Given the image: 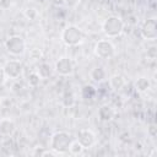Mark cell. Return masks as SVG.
Listing matches in <instances>:
<instances>
[{
    "label": "cell",
    "instance_id": "2e32d148",
    "mask_svg": "<svg viewBox=\"0 0 157 157\" xmlns=\"http://www.w3.org/2000/svg\"><path fill=\"white\" fill-rule=\"evenodd\" d=\"M22 15L28 21H37L39 18V11L36 7H26L22 11Z\"/></svg>",
    "mask_w": 157,
    "mask_h": 157
},
{
    "label": "cell",
    "instance_id": "e0dca14e",
    "mask_svg": "<svg viewBox=\"0 0 157 157\" xmlns=\"http://www.w3.org/2000/svg\"><path fill=\"white\" fill-rule=\"evenodd\" d=\"M61 103L64 107L66 108H70L75 104V96L71 91H66L64 94H63V98H61Z\"/></svg>",
    "mask_w": 157,
    "mask_h": 157
},
{
    "label": "cell",
    "instance_id": "5bb4252c",
    "mask_svg": "<svg viewBox=\"0 0 157 157\" xmlns=\"http://www.w3.org/2000/svg\"><path fill=\"white\" fill-rule=\"evenodd\" d=\"M90 77L94 82H102V81H104L107 78V72L102 66H96V67H93L91 70Z\"/></svg>",
    "mask_w": 157,
    "mask_h": 157
},
{
    "label": "cell",
    "instance_id": "277c9868",
    "mask_svg": "<svg viewBox=\"0 0 157 157\" xmlns=\"http://www.w3.org/2000/svg\"><path fill=\"white\" fill-rule=\"evenodd\" d=\"M5 49L13 56H20L26 52V42L18 34H12L5 40Z\"/></svg>",
    "mask_w": 157,
    "mask_h": 157
},
{
    "label": "cell",
    "instance_id": "9c48e42d",
    "mask_svg": "<svg viewBox=\"0 0 157 157\" xmlns=\"http://www.w3.org/2000/svg\"><path fill=\"white\" fill-rule=\"evenodd\" d=\"M83 148H91L92 146H94L97 139H96V134L91 130V129H81L77 132V139H76Z\"/></svg>",
    "mask_w": 157,
    "mask_h": 157
},
{
    "label": "cell",
    "instance_id": "ac0fdd59",
    "mask_svg": "<svg viewBox=\"0 0 157 157\" xmlns=\"http://www.w3.org/2000/svg\"><path fill=\"white\" fill-rule=\"evenodd\" d=\"M83 150H85V148L82 147V145H81L77 140H74V141L71 140L70 146H69V152H70L71 155H81Z\"/></svg>",
    "mask_w": 157,
    "mask_h": 157
},
{
    "label": "cell",
    "instance_id": "ba28073f",
    "mask_svg": "<svg viewBox=\"0 0 157 157\" xmlns=\"http://www.w3.org/2000/svg\"><path fill=\"white\" fill-rule=\"evenodd\" d=\"M74 69H75L74 61L69 56H60L54 65L55 72L61 76H70L74 72Z\"/></svg>",
    "mask_w": 157,
    "mask_h": 157
},
{
    "label": "cell",
    "instance_id": "44dd1931",
    "mask_svg": "<svg viewBox=\"0 0 157 157\" xmlns=\"http://www.w3.org/2000/svg\"><path fill=\"white\" fill-rule=\"evenodd\" d=\"M42 52H40V49H38V48H33V49H31L29 50V58L32 59V60H39L40 58H42Z\"/></svg>",
    "mask_w": 157,
    "mask_h": 157
},
{
    "label": "cell",
    "instance_id": "7a4b0ae2",
    "mask_svg": "<svg viewBox=\"0 0 157 157\" xmlns=\"http://www.w3.org/2000/svg\"><path fill=\"white\" fill-rule=\"evenodd\" d=\"M71 142V136L69 132L59 130L55 131L49 139V148L56 155H64L69 152V146Z\"/></svg>",
    "mask_w": 157,
    "mask_h": 157
},
{
    "label": "cell",
    "instance_id": "7402d4cb",
    "mask_svg": "<svg viewBox=\"0 0 157 157\" xmlns=\"http://www.w3.org/2000/svg\"><path fill=\"white\" fill-rule=\"evenodd\" d=\"M147 134L151 136V137H156V135H157V128H156V125H150L148 128H147Z\"/></svg>",
    "mask_w": 157,
    "mask_h": 157
},
{
    "label": "cell",
    "instance_id": "603a6c76",
    "mask_svg": "<svg viewBox=\"0 0 157 157\" xmlns=\"http://www.w3.org/2000/svg\"><path fill=\"white\" fill-rule=\"evenodd\" d=\"M6 75H5V70H4V66L0 65V86H2L6 81Z\"/></svg>",
    "mask_w": 157,
    "mask_h": 157
},
{
    "label": "cell",
    "instance_id": "7c38bea8",
    "mask_svg": "<svg viewBox=\"0 0 157 157\" xmlns=\"http://www.w3.org/2000/svg\"><path fill=\"white\" fill-rule=\"evenodd\" d=\"M125 85H126V80L120 74H114L109 77V86L114 91H120Z\"/></svg>",
    "mask_w": 157,
    "mask_h": 157
},
{
    "label": "cell",
    "instance_id": "8992f818",
    "mask_svg": "<svg viewBox=\"0 0 157 157\" xmlns=\"http://www.w3.org/2000/svg\"><path fill=\"white\" fill-rule=\"evenodd\" d=\"M141 37L145 40L153 42L157 38V22L155 18H147L142 22L141 28H140Z\"/></svg>",
    "mask_w": 157,
    "mask_h": 157
},
{
    "label": "cell",
    "instance_id": "d4e9b609",
    "mask_svg": "<svg viewBox=\"0 0 157 157\" xmlns=\"http://www.w3.org/2000/svg\"><path fill=\"white\" fill-rule=\"evenodd\" d=\"M52 4L55 6H64L66 4V0H52Z\"/></svg>",
    "mask_w": 157,
    "mask_h": 157
},
{
    "label": "cell",
    "instance_id": "9a60e30c",
    "mask_svg": "<svg viewBox=\"0 0 157 157\" xmlns=\"http://www.w3.org/2000/svg\"><path fill=\"white\" fill-rule=\"evenodd\" d=\"M37 74L40 76L42 80H45V78H49L53 74V69L50 66V64L48 63H40L37 67Z\"/></svg>",
    "mask_w": 157,
    "mask_h": 157
},
{
    "label": "cell",
    "instance_id": "8fae6325",
    "mask_svg": "<svg viewBox=\"0 0 157 157\" xmlns=\"http://www.w3.org/2000/svg\"><path fill=\"white\" fill-rule=\"evenodd\" d=\"M114 117H115V110L109 104H103L98 109V118L102 121H110L114 119Z\"/></svg>",
    "mask_w": 157,
    "mask_h": 157
},
{
    "label": "cell",
    "instance_id": "6da1fadb",
    "mask_svg": "<svg viewBox=\"0 0 157 157\" xmlns=\"http://www.w3.org/2000/svg\"><path fill=\"white\" fill-rule=\"evenodd\" d=\"M86 38V33L76 25H69L66 26L60 34L61 42L67 47H75L81 44Z\"/></svg>",
    "mask_w": 157,
    "mask_h": 157
},
{
    "label": "cell",
    "instance_id": "5b68a950",
    "mask_svg": "<svg viewBox=\"0 0 157 157\" xmlns=\"http://www.w3.org/2000/svg\"><path fill=\"white\" fill-rule=\"evenodd\" d=\"M93 53L98 59H110L115 55V45L109 39H99L93 47Z\"/></svg>",
    "mask_w": 157,
    "mask_h": 157
},
{
    "label": "cell",
    "instance_id": "ffe728a7",
    "mask_svg": "<svg viewBox=\"0 0 157 157\" xmlns=\"http://www.w3.org/2000/svg\"><path fill=\"white\" fill-rule=\"evenodd\" d=\"M94 94H96V90H94L93 86H90V85L83 86V88H82V97H83L85 99L93 98Z\"/></svg>",
    "mask_w": 157,
    "mask_h": 157
},
{
    "label": "cell",
    "instance_id": "3957f363",
    "mask_svg": "<svg viewBox=\"0 0 157 157\" xmlns=\"http://www.w3.org/2000/svg\"><path fill=\"white\" fill-rule=\"evenodd\" d=\"M125 28L124 21L119 16H108L102 23V32L108 38H117L119 37Z\"/></svg>",
    "mask_w": 157,
    "mask_h": 157
},
{
    "label": "cell",
    "instance_id": "cb8c5ba5",
    "mask_svg": "<svg viewBox=\"0 0 157 157\" xmlns=\"http://www.w3.org/2000/svg\"><path fill=\"white\" fill-rule=\"evenodd\" d=\"M11 6V0H0V9L7 10Z\"/></svg>",
    "mask_w": 157,
    "mask_h": 157
},
{
    "label": "cell",
    "instance_id": "52a82bcc",
    "mask_svg": "<svg viewBox=\"0 0 157 157\" xmlns=\"http://www.w3.org/2000/svg\"><path fill=\"white\" fill-rule=\"evenodd\" d=\"M4 70H5V75L7 78L10 80H16L18 78L22 72H23V65L20 60L17 59H11L9 61L5 63L4 65Z\"/></svg>",
    "mask_w": 157,
    "mask_h": 157
},
{
    "label": "cell",
    "instance_id": "d6986e66",
    "mask_svg": "<svg viewBox=\"0 0 157 157\" xmlns=\"http://www.w3.org/2000/svg\"><path fill=\"white\" fill-rule=\"evenodd\" d=\"M40 76L37 74V71H34V72H31L29 75H28V77H27V82H28V85L31 86V87H37L38 85H39V82H40Z\"/></svg>",
    "mask_w": 157,
    "mask_h": 157
},
{
    "label": "cell",
    "instance_id": "30bf717a",
    "mask_svg": "<svg viewBox=\"0 0 157 157\" xmlns=\"http://www.w3.org/2000/svg\"><path fill=\"white\" fill-rule=\"evenodd\" d=\"M16 129H17V126H16V123L13 119H11L9 117L0 119V136H4V137L12 136L15 134Z\"/></svg>",
    "mask_w": 157,
    "mask_h": 157
},
{
    "label": "cell",
    "instance_id": "4fadbf2b",
    "mask_svg": "<svg viewBox=\"0 0 157 157\" xmlns=\"http://www.w3.org/2000/svg\"><path fill=\"white\" fill-rule=\"evenodd\" d=\"M134 86H135V90H136L137 92H140V93H145V92H147V91L150 90V87H151V82H150V80H148L147 77H145V76H140V77L136 78Z\"/></svg>",
    "mask_w": 157,
    "mask_h": 157
}]
</instances>
